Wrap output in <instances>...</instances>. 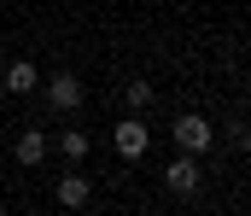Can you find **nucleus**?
<instances>
[{
  "mask_svg": "<svg viewBox=\"0 0 251 216\" xmlns=\"http://www.w3.org/2000/svg\"><path fill=\"white\" fill-rule=\"evenodd\" d=\"M170 141L181 146L187 158H204V152L216 146V129H210V117H199V111H187V117H176V129H170Z\"/></svg>",
  "mask_w": 251,
  "mask_h": 216,
  "instance_id": "f257e3e1",
  "label": "nucleus"
},
{
  "mask_svg": "<svg viewBox=\"0 0 251 216\" xmlns=\"http://www.w3.org/2000/svg\"><path fill=\"white\" fill-rule=\"evenodd\" d=\"M164 187H170L176 199H193V193H199V158H187V152L170 158V164H164Z\"/></svg>",
  "mask_w": 251,
  "mask_h": 216,
  "instance_id": "f03ea898",
  "label": "nucleus"
},
{
  "mask_svg": "<svg viewBox=\"0 0 251 216\" xmlns=\"http://www.w3.org/2000/svg\"><path fill=\"white\" fill-rule=\"evenodd\" d=\"M47 105H53V111H76V105H82L76 71H53V76H47Z\"/></svg>",
  "mask_w": 251,
  "mask_h": 216,
  "instance_id": "7ed1b4c3",
  "label": "nucleus"
},
{
  "mask_svg": "<svg viewBox=\"0 0 251 216\" xmlns=\"http://www.w3.org/2000/svg\"><path fill=\"white\" fill-rule=\"evenodd\" d=\"M111 146H117V158H146L152 135H146V123H140V117H123V123H117V135H111Z\"/></svg>",
  "mask_w": 251,
  "mask_h": 216,
  "instance_id": "20e7f679",
  "label": "nucleus"
},
{
  "mask_svg": "<svg viewBox=\"0 0 251 216\" xmlns=\"http://www.w3.org/2000/svg\"><path fill=\"white\" fill-rule=\"evenodd\" d=\"M47 135H41V129H24V135H18V146H12V158H18V164H24V169H35V164H47Z\"/></svg>",
  "mask_w": 251,
  "mask_h": 216,
  "instance_id": "39448f33",
  "label": "nucleus"
},
{
  "mask_svg": "<svg viewBox=\"0 0 251 216\" xmlns=\"http://www.w3.org/2000/svg\"><path fill=\"white\" fill-rule=\"evenodd\" d=\"M53 199H59L64 211H82V205L94 199V187H88V175H59V187H53Z\"/></svg>",
  "mask_w": 251,
  "mask_h": 216,
  "instance_id": "423d86ee",
  "label": "nucleus"
},
{
  "mask_svg": "<svg viewBox=\"0 0 251 216\" xmlns=\"http://www.w3.org/2000/svg\"><path fill=\"white\" fill-rule=\"evenodd\" d=\"M0 82H6V94H35V82H41V71H35L29 59H12Z\"/></svg>",
  "mask_w": 251,
  "mask_h": 216,
  "instance_id": "0eeeda50",
  "label": "nucleus"
},
{
  "mask_svg": "<svg viewBox=\"0 0 251 216\" xmlns=\"http://www.w3.org/2000/svg\"><path fill=\"white\" fill-rule=\"evenodd\" d=\"M123 105H128V111H146V105H152V82H140V76H134V82L123 88Z\"/></svg>",
  "mask_w": 251,
  "mask_h": 216,
  "instance_id": "6e6552de",
  "label": "nucleus"
},
{
  "mask_svg": "<svg viewBox=\"0 0 251 216\" xmlns=\"http://www.w3.org/2000/svg\"><path fill=\"white\" fill-rule=\"evenodd\" d=\"M59 152H64V158H88V135H82V129H64V135H59Z\"/></svg>",
  "mask_w": 251,
  "mask_h": 216,
  "instance_id": "1a4fd4ad",
  "label": "nucleus"
},
{
  "mask_svg": "<svg viewBox=\"0 0 251 216\" xmlns=\"http://www.w3.org/2000/svg\"><path fill=\"white\" fill-rule=\"evenodd\" d=\"M228 146H234V152H246V146H251V129H246V123H234V129H228Z\"/></svg>",
  "mask_w": 251,
  "mask_h": 216,
  "instance_id": "9d476101",
  "label": "nucleus"
},
{
  "mask_svg": "<svg viewBox=\"0 0 251 216\" xmlns=\"http://www.w3.org/2000/svg\"><path fill=\"white\" fill-rule=\"evenodd\" d=\"M146 216H164V211H146Z\"/></svg>",
  "mask_w": 251,
  "mask_h": 216,
  "instance_id": "9b49d317",
  "label": "nucleus"
},
{
  "mask_svg": "<svg viewBox=\"0 0 251 216\" xmlns=\"http://www.w3.org/2000/svg\"><path fill=\"white\" fill-rule=\"evenodd\" d=\"M0 216H6V205H0Z\"/></svg>",
  "mask_w": 251,
  "mask_h": 216,
  "instance_id": "f8f14e48",
  "label": "nucleus"
}]
</instances>
